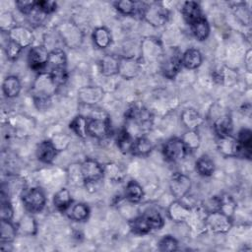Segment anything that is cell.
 Returning <instances> with one entry per match:
<instances>
[{"label":"cell","instance_id":"6da1fadb","mask_svg":"<svg viewBox=\"0 0 252 252\" xmlns=\"http://www.w3.org/2000/svg\"><path fill=\"white\" fill-rule=\"evenodd\" d=\"M23 204L29 213H39L43 210L46 197L43 190L39 187L25 188L21 194Z\"/></svg>","mask_w":252,"mask_h":252},{"label":"cell","instance_id":"7a4b0ae2","mask_svg":"<svg viewBox=\"0 0 252 252\" xmlns=\"http://www.w3.org/2000/svg\"><path fill=\"white\" fill-rule=\"evenodd\" d=\"M142 17L152 26L159 27L164 25L169 17L167 9L158 3L146 4Z\"/></svg>","mask_w":252,"mask_h":252},{"label":"cell","instance_id":"3957f363","mask_svg":"<svg viewBox=\"0 0 252 252\" xmlns=\"http://www.w3.org/2000/svg\"><path fill=\"white\" fill-rule=\"evenodd\" d=\"M205 223L209 229L217 233H225L232 225L231 218L220 211L209 212L205 218Z\"/></svg>","mask_w":252,"mask_h":252},{"label":"cell","instance_id":"277c9868","mask_svg":"<svg viewBox=\"0 0 252 252\" xmlns=\"http://www.w3.org/2000/svg\"><path fill=\"white\" fill-rule=\"evenodd\" d=\"M187 148L181 138H171L165 142L162 147L164 158L169 161H179L187 155Z\"/></svg>","mask_w":252,"mask_h":252},{"label":"cell","instance_id":"5b68a950","mask_svg":"<svg viewBox=\"0 0 252 252\" xmlns=\"http://www.w3.org/2000/svg\"><path fill=\"white\" fill-rule=\"evenodd\" d=\"M81 169L86 184L96 183L104 175V168L93 158L85 159L81 164Z\"/></svg>","mask_w":252,"mask_h":252},{"label":"cell","instance_id":"8992f818","mask_svg":"<svg viewBox=\"0 0 252 252\" xmlns=\"http://www.w3.org/2000/svg\"><path fill=\"white\" fill-rule=\"evenodd\" d=\"M181 56L182 54L177 49H171L168 54L164 56L160 65V70L164 77L172 79L177 75L182 65Z\"/></svg>","mask_w":252,"mask_h":252},{"label":"cell","instance_id":"52a82bcc","mask_svg":"<svg viewBox=\"0 0 252 252\" xmlns=\"http://www.w3.org/2000/svg\"><path fill=\"white\" fill-rule=\"evenodd\" d=\"M49 52L43 45H36L30 49L28 55V62L30 67L34 71H41L47 66Z\"/></svg>","mask_w":252,"mask_h":252},{"label":"cell","instance_id":"ba28073f","mask_svg":"<svg viewBox=\"0 0 252 252\" xmlns=\"http://www.w3.org/2000/svg\"><path fill=\"white\" fill-rule=\"evenodd\" d=\"M59 34L65 44L72 48L79 46L83 39L80 29L73 23L62 24L59 28Z\"/></svg>","mask_w":252,"mask_h":252},{"label":"cell","instance_id":"9c48e42d","mask_svg":"<svg viewBox=\"0 0 252 252\" xmlns=\"http://www.w3.org/2000/svg\"><path fill=\"white\" fill-rule=\"evenodd\" d=\"M191 185L190 178L182 173H174L169 181L171 194L178 200L184 198L189 193Z\"/></svg>","mask_w":252,"mask_h":252},{"label":"cell","instance_id":"30bf717a","mask_svg":"<svg viewBox=\"0 0 252 252\" xmlns=\"http://www.w3.org/2000/svg\"><path fill=\"white\" fill-rule=\"evenodd\" d=\"M109 133L110 126L107 118L94 117L88 119V135L95 139H104Z\"/></svg>","mask_w":252,"mask_h":252},{"label":"cell","instance_id":"8fae6325","mask_svg":"<svg viewBox=\"0 0 252 252\" xmlns=\"http://www.w3.org/2000/svg\"><path fill=\"white\" fill-rule=\"evenodd\" d=\"M57 88L58 87L53 82L49 72H41L34 81L33 94H44L52 96Z\"/></svg>","mask_w":252,"mask_h":252},{"label":"cell","instance_id":"7c38bea8","mask_svg":"<svg viewBox=\"0 0 252 252\" xmlns=\"http://www.w3.org/2000/svg\"><path fill=\"white\" fill-rule=\"evenodd\" d=\"M9 40L17 43L22 48L29 47L33 41V34L32 31L23 26H15L8 32Z\"/></svg>","mask_w":252,"mask_h":252},{"label":"cell","instance_id":"4fadbf2b","mask_svg":"<svg viewBox=\"0 0 252 252\" xmlns=\"http://www.w3.org/2000/svg\"><path fill=\"white\" fill-rule=\"evenodd\" d=\"M103 97V90L97 86H88L80 89L78 93L79 100L87 105H94Z\"/></svg>","mask_w":252,"mask_h":252},{"label":"cell","instance_id":"5bb4252c","mask_svg":"<svg viewBox=\"0 0 252 252\" xmlns=\"http://www.w3.org/2000/svg\"><path fill=\"white\" fill-rule=\"evenodd\" d=\"M191 215L190 207L182 203L181 201H175L170 204L168 207V216L169 218L176 222H183L186 221Z\"/></svg>","mask_w":252,"mask_h":252},{"label":"cell","instance_id":"9a60e30c","mask_svg":"<svg viewBox=\"0 0 252 252\" xmlns=\"http://www.w3.org/2000/svg\"><path fill=\"white\" fill-rule=\"evenodd\" d=\"M58 151L51 140H44L37 145L36 157L44 163H51L55 158Z\"/></svg>","mask_w":252,"mask_h":252},{"label":"cell","instance_id":"2e32d148","mask_svg":"<svg viewBox=\"0 0 252 252\" xmlns=\"http://www.w3.org/2000/svg\"><path fill=\"white\" fill-rule=\"evenodd\" d=\"M120 60L118 56L114 54H106L99 61V69L104 76H113L119 72Z\"/></svg>","mask_w":252,"mask_h":252},{"label":"cell","instance_id":"e0dca14e","mask_svg":"<svg viewBox=\"0 0 252 252\" xmlns=\"http://www.w3.org/2000/svg\"><path fill=\"white\" fill-rule=\"evenodd\" d=\"M219 151L226 157H236L239 156V145L236 138L231 135L219 138L218 142Z\"/></svg>","mask_w":252,"mask_h":252},{"label":"cell","instance_id":"ac0fdd59","mask_svg":"<svg viewBox=\"0 0 252 252\" xmlns=\"http://www.w3.org/2000/svg\"><path fill=\"white\" fill-rule=\"evenodd\" d=\"M184 20L191 26L195 22L203 18L200 5L195 1H187L183 4L181 9Z\"/></svg>","mask_w":252,"mask_h":252},{"label":"cell","instance_id":"d6986e66","mask_svg":"<svg viewBox=\"0 0 252 252\" xmlns=\"http://www.w3.org/2000/svg\"><path fill=\"white\" fill-rule=\"evenodd\" d=\"M140 71V64L139 62L131 57L122 58L120 60L119 66V74L125 79H132L137 76Z\"/></svg>","mask_w":252,"mask_h":252},{"label":"cell","instance_id":"ffe728a7","mask_svg":"<svg viewBox=\"0 0 252 252\" xmlns=\"http://www.w3.org/2000/svg\"><path fill=\"white\" fill-rule=\"evenodd\" d=\"M202 53L197 48H189L181 56L182 65L190 70L198 68L202 64Z\"/></svg>","mask_w":252,"mask_h":252},{"label":"cell","instance_id":"44dd1931","mask_svg":"<svg viewBox=\"0 0 252 252\" xmlns=\"http://www.w3.org/2000/svg\"><path fill=\"white\" fill-rule=\"evenodd\" d=\"M239 145V156L245 158L251 157V143H252V132L250 129L243 128L239 131L236 138Z\"/></svg>","mask_w":252,"mask_h":252},{"label":"cell","instance_id":"7402d4cb","mask_svg":"<svg viewBox=\"0 0 252 252\" xmlns=\"http://www.w3.org/2000/svg\"><path fill=\"white\" fill-rule=\"evenodd\" d=\"M21 89H22L21 82H20L19 78L16 76H8L3 81L2 90H3L4 94L7 97L12 98V97L18 96L21 92Z\"/></svg>","mask_w":252,"mask_h":252},{"label":"cell","instance_id":"603a6c76","mask_svg":"<svg viewBox=\"0 0 252 252\" xmlns=\"http://www.w3.org/2000/svg\"><path fill=\"white\" fill-rule=\"evenodd\" d=\"M72 204V196L70 191L67 188H62L57 191L53 197V205L54 207L60 211H67Z\"/></svg>","mask_w":252,"mask_h":252},{"label":"cell","instance_id":"cb8c5ba5","mask_svg":"<svg viewBox=\"0 0 252 252\" xmlns=\"http://www.w3.org/2000/svg\"><path fill=\"white\" fill-rule=\"evenodd\" d=\"M181 121L189 130H195L202 124L203 119L199 112H197L195 109L188 108L182 112Z\"/></svg>","mask_w":252,"mask_h":252},{"label":"cell","instance_id":"d4e9b609","mask_svg":"<svg viewBox=\"0 0 252 252\" xmlns=\"http://www.w3.org/2000/svg\"><path fill=\"white\" fill-rule=\"evenodd\" d=\"M214 129H215V132L218 134L219 138L231 135L233 124L230 116L222 115L219 117L214 123Z\"/></svg>","mask_w":252,"mask_h":252},{"label":"cell","instance_id":"484cf974","mask_svg":"<svg viewBox=\"0 0 252 252\" xmlns=\"http://www.w3.org/2000/svg\"><path fill=\"white\" fill-rule=\"evenodd\" d=\"M134 141L135 140H134L132 134L127 129L121 130L117 134V137H116L117 147L120 150V152H122L123 154H128V153L132 152L133 146H134Z\"/></svg>","mask_w":252,"mask_h":252},{"label":"cell","instance_id":"4316f807","mask_svg":"<svg viewBox=\"0 0 252 252\" xmlns=\"http://www.w3.org/2000/svg\"><path fill=\"white\" fill-rule=\"evenodd\" d=\"M66 63L67 58L65 52L62 49L55 48L49 52L47 67H49L50 70L66 68Z\"/></svg>","mask_w":252,"mask_h":252},{"label":"cell","instance_id":"83f0119b","mask_svg":"<svg viewBox=\"0 0 252 252\" xmlns=\"http://www.w3.org/2000/svg\"><path fill=\"white\" fill-rule=\"evenodd\" d=\"M93 40L98 48H106L111 43V33L106 28L98 27L93 32Z\"/></svg>","mask_w":252,"mask_h":252},{"label":"cell","instance_id":"f1b7e54d","mask_svg":"<svg viewBox=\"0 0 252 252\" xmlns=\"http://www.w3.org/2000/svg\"><path fill=\"white\" fill-rule=\"evenodd\" d=\"M144 196V190L142 186L135 180H130L125 187V197L132 203H138Z\"/></svg>","mask_w":252,"mask_h":252},{"label":"cell","instance_id":"f546056e","mask_svg":"<svg viewBox=\"0 0 252 252\" xmlns=\"http://www.w3.org/2000/svg\"><path fill=\"white\" fill-rule=\"evenodd\" d=\"M89 216L90 209L84 203H77L69 208V218L75 221L87 220Z\"/></svg>","mask_w":252,"mask_h":252},{"label":"cell","instance_id":"4dcf8cb0","mask_svg":"<svg viewBox=\"0 0 252 252\" xmlns=\"http://www.w3.org/2000/svg\"><path fill=\"white\" fill-rule=\"evenodd\" d=\"M129 226H130V229L132 230V232H134L135 234H140V235L147 234L152 230V228L144 215L132 219L129 221Z\"/></svg>","mask_w":252,"mask_h":252},{"label":"cell","instance_id":"1f68e13d","mask_svg":"<svg viewBox=\"0 0 252 252\" xmlns=\"http://www.w3.org/2000/svg\"><path fill=\"white\" fill-rule=\"evenodd\" d=\"M191 30L194 36L200 41L205 40L210 34V25L204 17L199 21L195 22L194 24H192Z\"/></svg>","mask_w":252,"mask_h":252},{"label":"cell","instance_id":"d6a6232c","mask_svg":"<svg viewBox=\"0 0 252 252\" xmlns=\"http://www.w3.org/2000/svg\"><path fill=\"white\" fill-rule=\"evenodd\" d=\"M217 204H218V211L231 218V216L235 211L236 204L229 195L224 194L220 197H217Z\"/></svg>","mask_w":252,"mask_h":252},{"label":"cell","instance_id":"836d02e7","mask_svg":"<svg viewBox=\"0 0 252 252\" xmlns=\"http://www.w3.org/2000/svg\"><path fill=\"white\" fill-rule=\"evenodd\" d=\"M196 170L202 176H210L215 171V162L208 156H202L196 161Z\"/></svg>","mask_w":252,"mask_h":252},{"label":"cell","instance_id":"e575fe53","mask_svg":"<svg viewBox=\"0 0 252 252\" xmlns=\"http://www.w3.org/2000/svg\"><path fill=\"white\" fill-rule=\"evenodd\" d=\"M152 150H153V144L151 140L145 136H141L134 141L132 153L137 156H146Z\"/></svg>","mask_w":252,"mask_h":252},{"label":"cell","instance_id":"d590c367","mask_svg":"<svg viewBox=\"0 0 252 252\" xmlns=\"http://www.w3.org/2000/svg\"><path fill=\"white\" fill-rule=\"evenodd\" d=\"M70 128L80 138H86L88 136V118L82 115L76 116L71 121Z\"/></svg>","mask_w":252,"mask_h":252},{"label":"cell","instance_id":"8d00e7d4","mask_svg":"<svg viewBox=\"0 0 252 252\" xmlns=\"http://www.w3.org/2000/svg\"><path fill=\"white\" fill-rule=\"evenodd\" d=\"M17 234V227L11 220H1V243L12 242Z\"/></svg>","mask_w":252,"mask_h":252},{"label":"cell","instance_id":"74e56055","mask_svg":"<svg viewBox=\"0 0 252 252\" xmlns=\"http://www.w3.org/2000/svg\"><path fill=\"white\" fill-rule=\"evenodd\" d=\"M114 6L119 13L127 16L138 14L140 9V3H136L134 1H129V0L117 1L114 3Z\"/></svg>","mask_w":252,"mask_h":252},{"label":"cell","instance_id":"f35d334b","mask_svg":"<svg viewBox=\"0 0 252 252\" xmlns=\"http://www.w3.org/2000/svg\"><path fill=\"white\" fill-rule=\"evenodd\" d=\"M181 140L183 141L188 151H194L198 149L201 142L200 137L195 130H188L186 133H184Z\"/></svg>","mask_w":252,"mask_h":252},{"label":"cell","instance_id":"ab89813d","mask_svg":"<svg viewBox=\"0 0 252 252\" xmlns=\"http://www.w3.org/2000/svg\"><path fill=\"white\" fill-rule=\"evenodd\" d=\"M144 216L146 217L150 226L152 229H160L163 224H164V220H163V218L161 217V215L156 211V210H148Z\"/></svg>","mask_w":252,"mask_h":252},{"label":"cell","instance_id":"60d3db41","mask_svg":"<svg viewBox=\"0 0 252 252\" xmlns=\"http://www.w3.org/2000/svg\"><path fill=\"white\" fill-rule=\"evenodd\" d=\"M68 177L70 180V183L74 185L82 184L84 182L83 174H82V169H81V164H72L68 168Z\"/></svg>","mask_w":252,"mask_h":252},{"label":"cell","instance_id":"b9f144b4","mask_svg":"<svg viewBox=\"0 0 252 252\" xmlns=\"http://www.w3.org/2000/svg\"><path fill=\"white\" fill-rule=\"evenodd\" d=\"M159 251H175L178 249V241L171 235L163 236L158 242Z\"/></svg>","mask_w":252,"mask_h":252},{"label":"cell","instance_id":"7bdbcfd3","mask_svg":"<svg viewBox=\"0 0 252 252\" xmlns=\"http://www.w3.org/2000/svg\"><path fill=\"white\" fill-rule=\"evenodd\" d=\"M19 228H21L25 233L33 234L36 230V223L34 221V219L29 215L25 216L20 222Z\"/></svg>","mask_w":252,"mask_h":252},{"label":"cell","instance_id":"ee69618b","mask_svg":"<svg viewBox=\"0 0 252 252\" xmlns=\"http://www.w3.org/2000/svg\"><path fill=\"white\" fill-rule=\"evenodd\" d=\"M49 74L51 75V78L57 87L64 85L68 79V73L66 68L50 70Z\"/></svg>","mask_w":252,"mask_h":252},{"label":"cell","instance_id":"f6af8a7d","mask_svg":"<svg viewBox=\"0 0 252 252\" xmlns=\"http://www.w3.org/2000/svg\"><path fill=\"white\" fill-rule=\"evenodd\" d=\"M33 102L37 109L46 110L51 105V96L44 94H33Z\"/></svg>","mask_w":252,"mask_h":252},{"label":"cell","instance_id":"bcb514c9","mask_svg":"<svg viewBox=\"0 0 252 252\" xmlns=\"http://www.w3.org/2000/svg\"><path fill=\"white\" fill-rule=\"evenodd\" d=\"M1 220H11L14 216V210L8 199H2L1 202Z\"/></svg>","mask_w":252,"mask_h":252},{"label":"cell","instance_id":"7dc6e473","mask_svg":"<svg viewBox=\"0 0 252 252\" xmlns=\"http://www.w3.org/2000/svg\"><path fill=\"white\" fill-rule=\"evenodd\" d=\"M56 7H57V4L55 1H46V0L36 1V8L45 15L53 13L56 10Z\"/></svg>","mask_w":252,"mask_h":252},{"label":"cell","instance_id":"c3c4849f","mask_svg":"<svg viewBox=\"0 0 252 252\" xmlns=\"http://www.w3.org/2000/svg\"><path fill=\"white\" fill-rule=\"evenodd\" d=\"M16 6L21 13L28 16L35 9L36 1H24V0L17 1Z\"/></svg>","mask_w":252,"mask_h":252},{"label":"cell","instance_id":"681fc988","mask_svg":"<svg viewBox=\"0 0 252 252\" xmlns=\"http://www.w3.org/2000/svg\"><path fill=\"white\" fill-rule=\"evenodd\" d=\"M51 141H52L53 145L55 146V148L57 149V151H62L64 149H66L70 143L69 137L64 134L55 135Z\"/></svg>","mask_w":252,"mask_h":252},{"label":"cell","instance_id":"f907efd6","mask_svg":"<svg viewBox=\"0 0 252 252\" xmlns=\"http://www.w3.org/2000/svg\"><path fill=\"white\" fill-rule=\"evenodd\" d=\"M22 49L23 48L21 46H19L17 43L9 40L7 43V46H6V54H7L8 58H10L11 60H14L19 56Z\"/></svg>","mask_w":252,"mask_h":252},{"label":"cell","instance_id":"816d5d0a","mask_svg":"<svg viewBox=\"0 0 252 252\" xmlns=\"http://www.w3.org/2000/svg\"><path fill=\"white\" fill-rule=\"evenodd\" d=\"M236 11H235V15L237 16V18L244 23V25H249L250 23V12L246 9L245 6H236Z\"/></svg>","mask_w":252,"mask_h":252},{"label":"cell","instance_id":"f5cc1de1","mask_svg":"<svg viewBox=\"0 0 252 252\" xmlns=\"http://www.w3.org/2000/svg\"><path fill=\"white\" fill-rule=\"evenodd\" d=\"M245 62H246V67L247 69L250 71L251 70V50H249L246 54V57H245Z\"/></svg>","mask_w":252,"mask_h":252}]
</instances>
